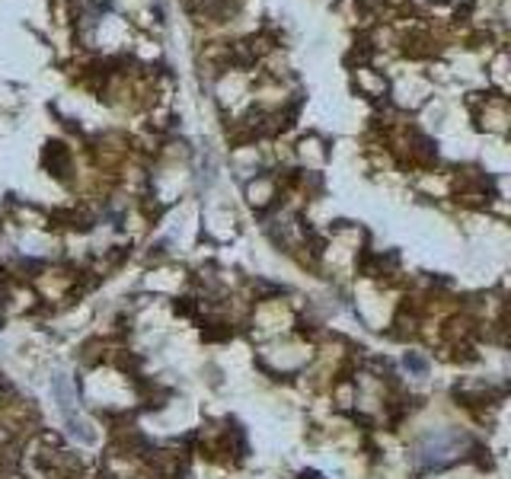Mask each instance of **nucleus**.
Wrapping results in <instances>:
<instances>
[{
    "label": "nucleus",
    "mask_w": 511,
    "mask_h": 479,
    "mask_svg": "<svg viewBox=\"0 0 511 479\" xmlns=\"http://www.w3.org/2000/svg\"><path fill=\"white\" fill-rule=\"evenodd\" d=\"M470 447L463 431H432L412 447V460L419 466H447Z\"/></svg>",
    "instance_id": "f257e3e1"
},
{
    "label": "nucleus",
    "mask_w": 511,
    "mask_h": 479,
    "mask_svg": "<svg viewBox=\"0 0 511 479\" xmlns=\"http://www.w3.org/2000/svg\"><path fill=\"white\" fill-rule=\"evenodd\" d=\"M51 393H55L57 409H61V415H64V422H67L70 431L80 434V441H93V431H89V425L80 419V409H77V390H74V383H70L64 374H57L55 380H51Z\"/></svg>",
    "instance_id": "f03ea898"
}]
</instances>
